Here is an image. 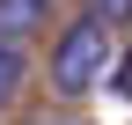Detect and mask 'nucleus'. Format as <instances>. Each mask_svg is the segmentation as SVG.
I'll return each instance as SVG.
<instances>
[{"instance_id": "nucleus-1", "label": "nucleus", "mask_w": 132, "mask_h": 125, "mask_svg": "<svg viewBox=\"0 0 132 125\" xmlns=\"http://www.w3.org/2000/svg\"><path fill=\"white\" fill-rule=\"evenodd\" d=\"M52 88L66 103H81V96H95V88H110V74H118V29H103V22H88V15H73V22L52 37Z\"/></svg>"}, {"instance_id": "nucleus-2", "label": "nucleus", "mask_w": 132, "mask_h": 125, "mask_svg": "<svg viewBox=\"0 0 132 125\" xmlns=\"http://www.w3.org/2000/svg\"><path fill=\"white\" fill-rule=\"evenodd\" d=\"M52 7L59 0H0V44H29L52 29Z\"/></svg>"}, {"instance_id": "nucleus-3", "label": "nucleus", "mask_w": 132, "mask_h": 125, "mask_svg": "<svg viewBox=\"0 0 132 125\" xmlns=\"http://www.w3.org/2000/svg\"><path fill=\"white\" fill-rule=\"evenodd\" d=\"M22 81H29V52L22 44H0V111L22 96Z\"/></svg>"}, {"instance_id": "nucleus-4", "label": "nucleus", "mask_w": 132, "mask_h": 125, "mask_svg": "<svg viewBox=\"0 0 132 125\" xmlns=\"http://www.w3.org/2000/svg\"><path fill=\"white\" fill-rule=\"evenodd\" d=\"M81 15L103 22V29H125V22H132V0H81Z\"/></svg>"}]
</instances>
